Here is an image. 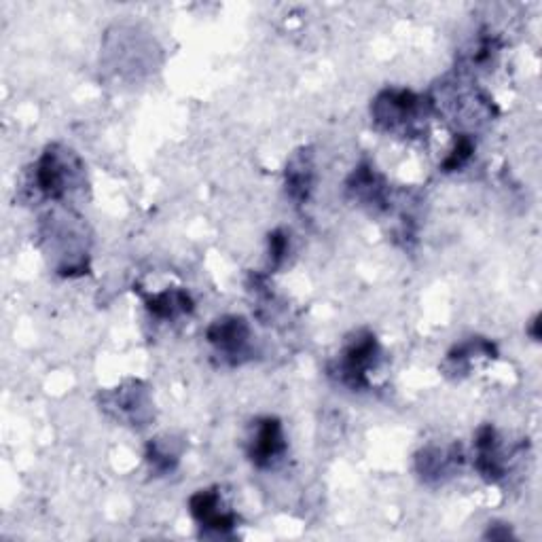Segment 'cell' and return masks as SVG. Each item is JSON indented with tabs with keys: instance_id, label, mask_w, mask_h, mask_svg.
<instances>
[{
	"instance_id": "11",
	"label": "cell",
	"mask_w": 542,
	"mask_h": 542,
	"mask_svg": "<svg viewBox=\"0 0 542 542\" xmlns=\"http://www.w3.org/2000/svg\"><path fill=\"white\" fill-rule=\"evenodd\" d=\"M473 151H475V144H473V140H471V138H468V136H460V138L456 140V149H454V151H451V155H449V157L445 159V164H443V168H445L447 172L462 168V166L466 164V161H468V159H471Z\"/></svg>"
},
{
	"instance_id": "6",
	"label": "cell",
	"mask_w": 542,
	"mask_h": 542,
	"mask_svg": "<svg viewBox=\"0 0 542 542\" xmlns=\"http://www.w3.org/2000/svg\"><path fill=\"white\" fill-rule=\"evenodd\" d=\"M189 511L206 530L227 534L236 528V515L223 509V498L216 490H200L191 496Z\"/></svg>"
},
{
	"instance_id": "2",
	"label": "cell",
	"mask_w": 542,
	"mask_h": 542,
	"mask_svg": "<svg viewBox=\"0 0 542 542\" xmlns=\"http://www.w3.org/2000/svg\"><path fill=\"white\" fill-rule=\"evenodd\" d=\"M79 161L66 149H60L53 144L34 166V189L41 193L45 200L60 202L72 189L79 174Z\"/></svg>"
},
{
	"instance_id": "5",
	"label": "cell",
	"mask_w": 542,
	"mask_h": 542,
	"mask_svg": "<svg viewBox=\"0 0 542 542\" xmlns=\"http://www.w3.org/2000/svg\"><path fill=\"white\" fill-rule=\"evenodd\" d=\"M286 451V439L280 420L263 418L255 424V437L250 441L248 456L259 468L274 466Z\"/></svg>"
},
{
	"instance_id": "12",
	"label": "cell",
	"mask_w": 542,
	"mask_h": 542,
	"mask_svg": "<svg viewBox=\"0 0 542 542\" xmlns=\"http://www.w3.org/2000/svg\"><path fill=\"white\" fill-rule=\"evenodd\" d=\"M147 458H149V462H151V468H155L157 473H168V471H172L174 464H176V460H178V458L172 454V451L164 449L159 443H151V445H149V454H147Z\"/></svg>"
},
{
	"instance_id": "4",
	"label": "cell",
	"mask_w": 542,
	"mask_h": 542,
	"mask_svg": "<svg viewBox=\"0 0 542 542\" xmlns=\"http://www.w3.org/2000/svg\"><path fill=\"white\" fill-rule=\"evenodd\" d=\"M208 341L229 363H240L250 354V327L240 316H225L210 324Z\"/></svg>"
},
{
	"instance_id": "9",
	"label": "cell",
	"mask_w": 542,
	"mask_h": 542,
	"mask_svg": "<svg viewBox=\"0 0 542 542\" xmlns=\"http://www.w3.org/2000/svg\"><path fill=\"white\" fill-rule=\"evenodd\" d=\"M348 189L354 193L356 200L369 206H384L386 202V185L371 166H360L352 174Z\"/></svg>"
},
{
	"instance_id": "13",
	"label": "cell",
	"mask_w": 542,
	"mask_h": 542,
	"mask_svg": "<svg viewBox=\"0 0 542 542\" xmlns=\"http://www.w3.org/2000/svg\"><path fill=\"white\" fill-rule=\"evenodd\" d=\"M288 252V236L284 231H274L269 236V259L274 263V267H278Z\"/></svg>"
},
{
	"instance_id": "3",
	"label": "cell",
	"mask_w": 542,
	"mask_h": 542,
	"mask_svg": "<svg viewBox=\"0 0 542 542\" xmlns=\"http://www.w3.org/2000/svg\"><path fill=\"white\" fill-rule=\"evenodd\" d=\"M379 354L377 339L371 333H358L346 348H343L339 363H337V377L341 384L350 388H365L369 384V371L375 367V360Z\"/></svg>"
},
{
	"instance_id": "8",
	"label": "cell",
	"mask_w": 542,
	"mask_h": 542,
	"mask_svg": "<svg viewBox=\"0 0 542 542\" xmlns=\"http://www.w3.org/2000/svg\"><path fill=\"white\" fill-rule=\"evenodd\" d=\"M314 157L310 149L299 151L286 166V191L291 195V200L297 204L307 202L312 189H314Z\"/></svg>"
},
{
	"instance_id": "7",
	"label": "cell",
	"mask_w": 542,
	"mask_h": 542,
	"mask_svg": "<svg viewBox=\"0 0 542 542\" xmlns=\"http://www.w3.org/2000/svg\"><path fill=\"white\" fill-rule=\"evenodd\" d=\"M477 456L475 464L477 471L490 481H496L504 477V458H502V449H500V439L496 435V430L492 426H483L477 432Z\"/></svg>"
},
{
	"instance_id": "10",
	"label": "cell",
	"mask_w": 542,
	"mask_h": 542,
	"mask_svg": "<svg viewBox=\"0 0 542 542\" xmlns=\"http://www.w3.org/2000/svg\"><path fill=\"white\" fill-rule=\"evenodd\" d=\"M147 310L157 316V318H176L178 314H187L193 310V301L185 291H178V288H172V291H164L159 295H149L147 297Z\"/></svg>"
},
{
	"instance_id": "1",
	"label": "cell",
	"mask_w": 542,
	"mask_h": 542,
	"mask_svg": "<svg viewBox=\"0 0 542 542\" xmlns=\"http://www.w3.org/2000/svg\"><path fill=\"white\" fill-rule=\"evenodd\" d=\"M430 115V102L407 89H388L373 102V117L386 132L413 134Z\"/></svg>"
}]
</instances>
